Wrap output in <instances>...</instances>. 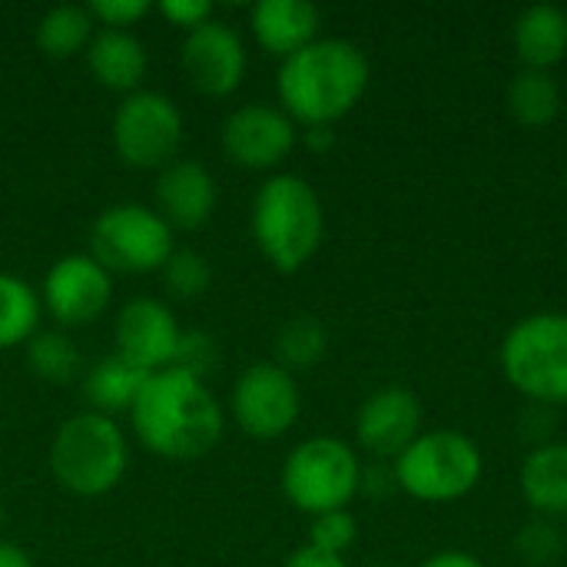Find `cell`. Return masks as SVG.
<instances>
[{
	"instance_id": "obj_1",
	"label": "cell",
	"mask_w": 567,
	"mask_h": 567,
	"mask_svg": "<svg viewBox=\"0 0 567 567\" xmlns=\"http://www.w3.org/2000/svg\"><path fill=\"white\" fill-rule=\"evenodd\" d=\"M130 419L140 445L169 462H196L209 455L226 429L223 405L209 385L179 369L153 372L133 402Z\"/></svg>"
},
{
	"instance_id": "obj_2",
	"label": "cell",
	"mask_w": 567,
	"mask_h": 567,
	"mask_svg": "<svg viewBox=\"0 0 567 567\" xmlns=\"http://www.w3.org/2000/svg\"><path fill=\"white\" fill-rule=\"evenodd\" d=\"M369 80L372 66L359 43L319 37L279 63V110L296 126H336L362 103Z\"/></svg>"
},
{
	"instance_id": "obj_3",
	"label": "cell",
	"mask_w": 567,
	"mask_h": 567,
	"mask_svg": "<svg viewBox=\"0 0 567 567\" xmlns=\"http://www.w3.org/2000/svg\"><path fill=\"white\" fill-rule=\"evenodd\" d=\"M252 239L279 272H299L312 262L326 236V209L316 186L296 173L269 176L252 199Z\"/></svg>"
},
{
	"instance_id": "obj_4",
	"label": "cell",
	"mask_w": 567,
	"mask_h": 567,
	"mask_svg": "<svg viewBox=\"0 0 567 567\" xmlns=\"http://www.w3.org/2000/svg\"><path fill=\"white\" fill-rule=\"evenodd\" d=\"M130 468V442L123 429L100 412L70 415L50 442V472L56 485L80 498L113 492Z\"/></svg>"
},
{
	"instance_id": "obj_5",
	"label": "cell",
	"mask_w": 567,
	"mask_h": 567,
	"mask_svg": "<svg viewBox=\"0 0 567 567\" xmlns=\"http://www.w3.org/2000/svg\"><path fill=\"white\" fill-rule=\"evenodd\" d=\"M399 492L425 505H452L472 495L485 475V455L475 439L455 429L422 432L395 462Z\"/></svg>"
},
{
	"instance_id": "obj_6",
	"label": "cell",
	"mask_w": 567,
	"mask_h": 567,
	"mask_svg": "<svg viewBox=\"0 0 567 567\" xmlns=\"http://www.w3.org/2000/svg\"><path fill=\"white\" fill-rule=\"evenodd\" d=\"M502 372L532 405H567V312H532L502 339Z\"/></svg>"
},
{
	"instance_id": "obj_7",
	"label": "cell",
	"mask_w": 567,
	"mask_h": 567,
	"mask_svg": "<svg viewBox=\"0 0 567 567\" xmlns=\"http://www.w3.org/2000/svg\"><path fill=\"white\" fill-rule=\"evenodd\" d=\"M359 482H362L359 452L332 435H316L299 442L286 455L279 475L289 505H296L309 518L349 508L359 495Z\"/></svg>"
},
{
	"instance_id": "obj_8",
	"label": "cell",
	"mask_w": 567,
	"mask_h": 567,
	"mask_svg": "<svg viewBox=\"0 0 567 567\" xmlns=\"http://www.w3.org/2000/svg\"><path fill=\"white\" fill-rule=\"evenodd\" d=\"M90 256L106 272H159L173 256V229L163 216L140 203H120L96 216L90 229Z\"/></svg>"
},
{
	"instance_id": "obj_9",
	"label": "cell",
	"mask_w": 567,
	"mask_h": 567,
	"mask_svg": "<svg viewBox=\"0 0 567 567\" xmlns=\"http://www.w3.org/2000/svg\"><path fill=\"white\" fill-rule=\"evenodd\" d=\"M183 113L156 90H136L123 96L113 116V146L120 159L133 169H163L179 156L183 146Z\"/></svg>"
},
{
	"instance_id": "obj_10",
	"label": "cell",
	"mask_w": 567,
	"mask_h": 567,
	"mask_svg": "<svg viewBox=\"0 0 567 567\" xmlns=\"http://www.w3.org/2000/svg\"><path fill=\"white\" fill-rule=\"evenodd\" d=\"M229 412L249 439H282L302 412L299 382L276 362H256L236 379Z\"/></svg>"
},
{
	"instance_id": "obj_11",
	"label": "cell",
	"mask_w": 567,
	"mask_h": 567,
	"mask_svg": "<svg viewBox=\"0 0 567 567\" xmlns=\"http://www.w3.org/2000/svg\"><path fill=\"white\" fill-rule=\"evenodd\" d=\"M113 299L110 272L86 252H70L43 276L40 302L63 329L93 326Z\"/></svg>"
},
{
	"instance_id": "obj_12",
	"label": "cell",
	"mask_w": 567,
	"mask_h": 567,
	"mask_svg": "<svg viewBox=\"0 0 567 567\" xmlns=\"http://www.w3.org/2000/svg\"><path fill=\"white\" fill-rule=\"evenodd\" d=\"M179 63L193 90L206 96H229L239 90L249 53L236 27L226 20H206L203 27L189 30L183 47H179Z\"/></svg>"
},
{
	"instance_id": "obj_13",
	"label": "cell",
	"mask_w": 567,
	"mask_h": 567,
	"mask_svg": "<svg viewBox=\"0 0 567 567\" xmlns=\"http://www.w3.org/2000/svg\"><path fill=\"white\" fill-rule=\"evenodd\" d=\"M299 143L296 123L269 103H246L223 123V153L243 169H276Z\"/></svg>"
},
{
	"instance_id": "obj_14",
	"label": "cell",
	"mask_w": 567,
	"mask_h": 567,
	"mask_svg": "<svg viewBox=\"0 0 567 567\" xmlns=\"http://www.w3.org/2000/svg\"><path fill=\"white\" fill-rule=\"evenodd\" d=\"M422 402L405 385L375 389L355 415V442L375 462H395L422 435Z\"/></svg>"
},
{
	"instance_id": "obj_15",
	"label": "cell",
	"mask_w": 567,
	"mask_h": 567,
	"mask_svg": "<svg viewBox=\"0 0 567 567\" xmlns=\"http://www.w3.org/2000/svg\"><path fill=\"white\" fill-rule=\"evenodd\" d=\"M183 329L176 316L159 299H133L120 309L116 319V355L153 375L173 365Z\"/></svg>"
},
{
	"instance_id": "obj_16",
	"label": "cell",
	"mask_w": 567,
	"mask_h": 567,
	"mask_svg": "<svg viewBox=\"0 0 567 567\" xmlns=\"http://www.w3.org/2000/svg\"><path fill=\"white\" fill-rule=\"evenodd\" d=\"M153 199L169 229H199L216 209V179L199 159L176 156L159 169Z\"/></svg>"
},
{
	"instance_id": "obj_17",
	"label": "cell",
	"mask_w": 567,
	"mask_h": 567,
	"mask_svg": "<svg viewBox=\"0 0 567 567\" xmlns=\"http://www.w3.org/2000/svg\"><path fill=\"white\" fill-rule=\"evenodd\" d=\"M319 10L309 0H259L249 13L256 43L279 60L306 50L319 40Z\"/></svg>"
},
{
	"instance_id": "obj_18",
	"label": "cell",
	"mask_w": 567,
	"mask_h": 567,
	"mask_svg": "<svg viewBox=\"0 0 567 567\" xmlns=\"http://www.w3.org/2000/svg\"><path fill=\"white\" fill-rule=\"evenodd\" d=\"M86 66L93 80L116 93H136L146 76V47L133 30H96L86 47Z\"/></svg>"
},
{
	"instance_id": "obj_19",
	"label": "cell",
	"mask_w": 567,
	"mask_h": 567,
	"mask_svg": "<svg viewBox=\"0 0 567 567\" xmlns=\"http://www.w3.org/2000/svg\"><path fill=\"white\" fill-rule=\"evenodd\" d=\"M515 56L525 70H548L567 56V13L555 3H535L512 27Z\"/></svg>"
},
{
	"instance_id": "obj_20",
	"label": "cell",
	"mask_w": 567,
	"mask_h": 567,
	"mask_svg": "<svg viewBox=\"0 0 567 567\" xmlns=\"http://www.w3.org/2000/svg\"><path fill=\"white\" fill-rule=\"evenodd\" d=\"M522 498L532 505L538 518H558L567 515V445L565 442H545L535 445L518 472Z\"/></svg>"
},
{
	"instance_id": "obj_21",
	"label": "cell",
	"mask_w": 567,
	"mask_h": 567,
	"mask_svg": "<svg viewBox=\"0 0 567 567\" xmlns=\"http://www.w3.org/2000/svg\"><path fill=\"white\" fill-rule=\"evenodd\" d=\"M146 379H150L146 372H140L136 365H130L120 355L100 359L83 379V395L90 402V412H100L106 419H113L120 412H130L133 402L140 399Z\"/></svg>"
},
{
	"instance_id": "obj_22",
	"label": "cell",
	"mask_w": 567,
	"mask_h": 567,
	"mask_svg": "<svg viewBox=\"0 0 567 567\" xmlns=\"http://www.w3.org/2000/svg\"><path fill=\"white\" fill-rule=\"evenodd\" d=\"M505 103L512 120L522 126H548L561 113V86L548 70H518L505 90Z\"/></svg>"
},
{
	"instance_id": "obj_23",
	"label": "cell",
	"mask_w": 567,
	"mask_h": 567,
	"mask_svg": "<svg viewBox=\"0 0 567 567\" xmlns=\"http://www.w3.org/2000/svg\"><path fill=\"white\" fill-rule=\"evenodd\" d=\"M93 33H96V23H93L86 7L60 3V7H50L40 17V23H37V47L50 60H70V56H76L80 50L90 47Z\"/></svg>"
},
{
	"instance_id": "obj_24",
	"label": "cell",
	"mask_w": 567,
	"mask_h": 567,
	"mask_svg": "<svg viewBox=\"0 0 567 567\" xmlns=\"http://www.w3.org/2000/svg\"><path fill=\"white\" fill-rule=\"evenodd\" d=\"M40 292L20 276L0 272V352L27 346L40 326Z\"/></svg>"
},
{
	"instance_id": "obj_25",
	"label": "cell",
	"mask_w": 567,
	"mask_h": 567,
	"mask_svg": "<svg viewBox=\"0 0 567 567\" xmlns=\"http://www.w3.org/2000/svg\"><path fill=\"white\" fill-rule=\"evenodd\" d=\"M326 352H329V332L322 319L312 312L289 316L276 332V365H282L286 372H306L319 365Z\"/></svg>"
},
{
	"instance_id": "obj_26",
	"label": "cell",
	"mask_w": 567,
	"mask_h": 567,
	"mask_svg": "<svg viewBox=\"0 0 567 567\" xmlns=\"http://www.w3.org/2000/svg\"><path fill=\"white\" fill-rule=\"evenodd\" d=\"M27 365L33 369L37 379L50 385H66L76 379L83 359L76 342L63 329H47V332L37 329V336L27 342Z\"/></svg>"
},
{
	"instance_id": "obj_27",
	"label": "cell",
	"mask_w": 567,
	"mask_h": 567,
	"mask_svg": "<svg viewBox=\"0 0 567 567\" xmlns=\"http://www.w3.org/2000/svg\"><path fill=\"white\" fill-rule=\"evenodd\" d=\"M512 548L522 565L551 567L565 555V535L551 518H532L528 525L518 528Z\"/></svg>"
},
{
	"instance_id": "obj_28",
	"label": "cell",
	"mask_w": 567,
	"mask_h": 567,
	"mask_svg": "<svg viewBox=\"0 0 567 567\" xmlns=\"http://www.w3.org/2000/svg\"><path fill=\"white\" fill-rule=\"evenodd\" d=\"M163 282L176 299H199L213 282V266L196 249H173L163 266Z\"/></svg>"
},
{
	"instance_id": "obj_29",
	"label": "cell",
	"mask_w": 567,
	"mask_h": 567,
	"mask_svg": "<svg viewBox=\"0 0 567 567\" xmlns=\"http://www.w3.org/2000/svg\"><path fill=\"white\" fill-rule=\"evenodd\" d=\"M359 538V522L349 508L342 512H326V515H316L312 525H309V548L316 551H326V555H339L346 558V551L355 545Z\"/></svg>"
},
{
	"instance_id": "obj_30",
	"label": "cell",
	"mask_w": 567,
	"mask_h": 567,
	"mask_svg": "<svg viewBox=\"0 0 567 567\" xmlns=\"http://www.w3.org/2000/svg\"><path fill=\"white\" fill-rule=\"evenodd\" d=\"M219 362V349H216V339L199 332V329H189L179 336V346H176V355H173V365L169 369H179L186 375H196L206 382V375L213 372V365Z\"/></svg>"
},
{
	"instance_id": "obj_31",
	"label": "cell",
	"mask_w": 567,
	"mask_h": 567,
	"mask_svg": "<svg viewBox=\"0 0 567 567\" xmlns=\"http://www.w3.org/2000/svg\"><path fill=\"white\" fill-rule=\"evenodd\" d=\"M86 10L93 23L103 30H130L153 10V3L150 0H93Z\"/></svg>"
},
{
	"instance_id": "obj_32",
	"label": "cell",
	"mask_w": 567,
	"mask_h": 567,
	"mask_svg": "<svg viewBox=\"0 0 567 567\" xmlns=\"http://www.w3.org/2000/svg\"><path fill=\"white\" fill-rule=\"evenodd\" d=\"M159 17L189 33V30L203 27L206 20H213V3L209 0H163Z\"/></svg>"
},
{
	"instance_id": "obj_33",
	"label": "cell",
	"mask_w": 567,
	"mask_h": 567,
	"mask_svg": "<svg viewBox=\"0 0 567 567\" xmlns=\"http://www.w3.org/2000/svg\"><path fill=\"white\" fill-rule=\"evenodd\" d=\"M399 492V482H395V468L392 462H372V465H362V482H359V495H369L375 502L389 498Z\"/></svg>"
},
{
	"instance_id": "obj_34",
	"label": "cell",
	"mask_w": 567,
	"mask_h": 567,
	"mask_svg": "<svg viewBox=\"0 0 567 567\" xmlns=\"http://www.w3.org/2000/svg\"><path fill=\"white\" fill-rule=\"evenodd\" d=\"M282 567H349V561L339 558V555H326V551H316V548L302 545V548H296V551L286 558V565Z\"/></svg>"
},
{
	"instance_id": "obj_35",
	"label": "cell",
	"mask_w": 567,
	"mask_h": 567,
	"mask_svg": "<svg viewBox=\"0 0 567 567\" xmlns=\"http://www.w3.org/2000/svg\"><path fill=\"white\" fill-rule=\"evenodd\" d=\"M422 567H485L482 558H475L472 551H458V548H452V551H439V555H432L429 561Z\"/></svg>"
},
{
	"instance_id": "obj_36",
	"label": "cell",
	"mask_w": 567,
	"mask_h": 567,
	"mask_svg": "<svg viewBox=\"0 0 567 567\" xmlns=\"http://www.w3.org/2000/svg\"><path fill=\"white\" fill-rule=\"evenodd\" d=\"M302 140H306V146H309L312 153H329V150L336 146V133H332V126H306Z\"/></svg>"
},
{
	"instance_id": "obj_37",
	"label": "cell",
	"mask_w": 567,
	"mask_h": 567,
	"mask_svg": "<svg viewBox=\"0 0 567 567\" xmlns=\"http://www.w3.org/2000/svg\"><path fill=\"white\" fill-rule=\"evenodd\" d=\"M0 567H33V558L13 542H0Z\"/></svg>"
},
{
	"instance_id": "obj_38",
	"label": "cell",
	"mask_w": 567,
	"mask_h": 567,
	"mask_svg": "<svg viewBox=\"0 0 567 567\" xmlns=\"http://www.w3.org/2000/svg\"><path fill=\"white\" fill-rule=\"evenodd\" d=\"M565 176H567V166H565Z\"/></svg>"
}]
</instances>
